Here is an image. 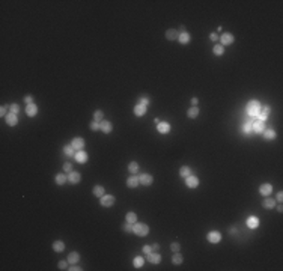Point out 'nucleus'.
Returning a JSON list of instances; mask_svg holds the SVG:
<instances>
[{
	"label": "nucleus",
	"instance_id": "1",
	"mask_svg": "<svg viewBox=\"0 0 283 271\" xmlns=\"http://www.w3.org/2000/svg\"><path fill=\"white\" fill-rule=\"evenodd\" d=\"M262 111V106H261V102L256 101V100H251V101L246 106V113L251 116V118H256L257 115Z\"/></svg>",
	"mask_w": 283,
	"mask_h": 271
},
{
	"label": "nucleus",
	"instance_id": "2",
	"mask_svg": "<svg viewBox=\"0 0 283 271\" xmlns=\"http://www.w3.org/2000/svg\"><path fill=\"white\" fill-rule=\"evenodd\" d=\"M133 232L137 237H146L148 232H149V226L146 223H134L133 224Z\"/></svg>",
	"mask_w": 283,
	"mask_h": 271
},
{
	"label": "nucleus",
	"instance_id": "3",
	"mask_svg": "<svg viewBox=\"0 0 283 271\" xmlns=\"http://www.w3.org/2000/svg\"><path fill=\"white\" fill-rule=\"evenodd\" d=\"M208 241L209 243H212V244H217V243H220L222 241V234L218 232V230H211V232H208Z\"/></svg>",
	"mask_w": 283,
	"mask_h": 271
},
{
	"label": "nucleus",
	"instance_id": "4",
	"mask_svg": "<svg viewBox=\"0 0 283 271\" xmlns=\"http://www.w3.org/2000/svg\"><path fill=\"white\" fill-rule=\"evenodd\" d=\"M100 202H101V205H103V206L109 208V206L115 205V196H112V195H104V196H101V197H100Z\"/></svg>",
	"mask_w": 283,
	"mask_h": 271
},
{
	"label": "nucleus",
	"instance_id": "5",
	"mask_svg": "<svg viewBox=\"0 0 283 271\" xmlns=\"http://www.w3.org/2000/svg\"><path fill=\"white\" fill-rule=\"evenodd\" d=\"M185 185L188 187V188H196L199 185V178L198 176H194V175H190L185 178Z\"/></svg>",
	"mask_w": 283,
	"mask_h": 271
},
{
	"label": "nucleus",
	"instance_id": "6",
	"mask_svg": "<svg viewBox=\"0 0 283 271\" xmlns=\"http://www.w3.org/2000/svg\"><path fill=\"white\" fill-rule=\"evenodd\" d=\"M233 35L232 33H223L222 36H220V45H231L232 42H233Z\"/></svg>",
	"mask_w": 283,
	"mask_h": 271
},
{
	"label": "nucleus",
	"instance_id": "7",
	"mask_svg": "<svg viewBox=\"0 0 283 271\" xmlns=\"http://www.w3.org/2000/svg\"><path fill=\"white\" fill-rule=\"evenodd\" d=\"M251 130H253V133H257V134L264 133V130H265V122H261V121L251 122Z\"/></svg>",
	"mask_w": 283,
	"mask_h": 271
},
{
	"label": "nucleus",
	"instance_id": "8",
	"mask_svg": "<svg viewBox=\"0 0 283 271\" xmlns=\"http://www.w3.org/2000/svg\"><path fill=\"white\" fill-rule=\"evenodd\" d=\"M100 130L103 131L104 134H109V133H112V122H109V121H101L100 122Z\"/></svg>",
	"mask_w": 283,
	"mask_h": 271
},
{
	"label": "nucleus",
	"instance_id": "9",
	"mask_svg": "<svg viewBox=\"0 0 283 271\" xmlns=\"http://www.w3.org/2000/svg\"><path fill=\"white\" fill-rule=\"evenodd\" d=\"M139 179H140V184H142V185H151L152 181H154V178H152L149 173H142V175L139 176Z\"/></svg>",
	"mask_w": 283,
	"mask_h": 271
},
{
	"label": "nucleus",
	"instance_id": "10",
	"mask_svg": "<svg viewBox=\"0 0 283 271\" xmlns=\"http://www.w3.org/2000/svg\"><path fill=\"white\" fill-rule=\"evenodd\" d=\"M74 158H76V161L77 163H80V164H85L86 161H87V154L81 149V151H77L76 152V155H74Z\"/></svg>",
	"mask_w": 283,
	"mask_h": 271
},
{
	"label": "nucleus",
	"instance_id": "11",
	"mask_svg": "<svg viewBox=\"0 0 283 271\" xmlns=\"http://www.w3.org/2000/svg\"><path fill=\"white\" fill-rule=\"evenodd\" d=\"M5 119H6V124H8L9 127H15V125L18 124V118H17L15 113H8Z\"/></svg>",
	"mask_w": 283,
	"mask_h": 271
},
{
	"label": "nucleus",
	"instance_id": "12",
	"mask_svg": "<svg viewBox=\"0 0 283 271\" xmlns=\"http://www.w3.org/2000/svg\"><path fill=\"white\" fill-rule=\"evenodd\" d=\"M259 193L262 196H270L273 193V185L271 184H262L259 187Z\"/></svg>",
	"mask_w": 283,
	"mask_h": 271
},
{
	"label": "nucleus",
	"instance_id": "13",
	"mask_svg": "<svg viewBox=\"0 0 283 271\" xmlns=\"http://www.w3.org/2000/svg\"><path fill=\"white\" fill-rule=\"evenodd\" d=\"M72 148L76 149V151H81L83 148H85V140L83 139H80V137H76V139H72Z\"/></svg>",
	"mask_w": 283,
	"mask_h": 271
},
{
	"label": "nucleus",
	"instance_id": "14",
	"mask_svg": "<svg viewBox=\"0 0 283 271\" xmlns=\"http://www.w3.org/2000/svg\"><path fill=\"white\" fill-rule=\"evenodd\" d=\"M80 179H81V176H80V173H78V172H69V173H68L69 184H78V182H80Z\"/></svg>",
	"mask_w": 283,
	"mask_h": 271
},
{
	"label": "nucleus",
	"instance_id": "15",
	"mask_svg": "<svg viewBox=\"0 0 283 271\" xmlns=\"http://www.w3.org/2000/svg\"><path fill=\"white\" fill-rule=\"evenodd\" d=\"M178 38H179V33L176 29H169L166 32V39H169V41H176Z\"/></svg>",
	"mask_w": 283,
	"mask_h": 271
},
{
	"label": "nucleus",
	"instance_id": "16",
	"mask_svg": "<svg viewBox=\"0 0 283 271\" xmlns=\"http://www.w3.org/2000/svg\"><path fill=\"white\" fill-rule=\"evenodd\" d=\"M139 184H140V179H139V176H136V175H133V176H129V178L127 179V185H128L129 188H136Z\"/></svg>",
	"mask_w": 283,
	"mask_h": 271
},
{
	"label": "nucleus",
	"instance_id": "17",
	"mask_svg": "<svg viewBox=\"0 0 283 271\" xmlns=\"http://www.w3.org/2000/svg\"><path fill=\"white\" fill-rule=\"evenodd\" d=\"M148 256V261L151 264H160L161 262V256L158 253H155V252H151L149 254H146Z\"/></svg>",
	"mask_w": 283,
	"mask_h": 271
},
{
	"label": "nucleus",
	"instance_id": "18",
	"mask_svg": "<svg viewBox=\"0 0 283 271\" xmlns=\"http://www.w3.org/2000/svg\"><path fill=\"white\" fill-rule=\"evenodd\" d=\"M36 113H38V107H36V104H29L26 107V115L29 118H33L36 116Z\"/></svg>",
	"mask_w": 283,
	"mask_h": 271
},
{
	"label": "nucleus",
	"instance_id": "19",
	"mask_svg": "<svg viewBox=\"0 0 283 271\" xmlns=\"http://www.w3.org/2000/svg\"><path fill=\"white\" fill-rule=\"evenodd\" d=\"M262 136H264V139H265V140H274V139H276V131H274V130H271V128H265V130H264V133H262Z\"/></svg>",
	"mask_w": 283,
	"mask_h": 271
},
{
	"label": "nucleus",
	"instance_id": "20",
	"mask_svg": "<svg viewBox=\"0 0 283 271\" xmlns=\"http://www.w3.org/2000/svg\"><path fill=\"white\" fill-rule=\"evenodd\" d=\"M157 130H158V133H161V134H167V133L170 131V125H169L167 122H160V124L157 125Z\"/></svg>",
	"mask_w": 283,
	"mask_h": 271
},
{
	"label": "nucleus",
	"instance_id": "21",
	"mask_svg": "<svg viewBox=\"0 0 283 271\" xmlns=\"http://www.w3.org/2000/svg\"><path fill=\"white\" fill-rule=\"evenodd\" d=\"M246 223H247V226H249L250 229H256L257 226H259V219H257V217H253V215H250Z\"/></svg>",
	"mask_w": 283,
	"mask_h": 271
},
{
	"label": "nucleus",
	"instance_id": "22",
	"mask_svg": "<svg viewBox=\"0 0 283 271\" xmlns=\"http://www.w3.org/2000/svg\"><path fill=\"white\" fill-rule=\"evenodd\" d=\"M241 133L244 136H250L253 133V130H251V122H244L242 124V127H241Z\"/></svg>",
	"mask_w": 283,
	"mask_h": 271
},
{
	"label": "nucleus",
	"instance_id": "23",
	"mask_svg": "<svg viewBox=\"0 0 283 271\" xmlns=\"http://www.w3.org/2000/svg\"><path fill=\"white\" fill-rule=\"evenodd\" d=\"M178 41H179L182 45H185V44H188L190 41H191V36H190V33H187V32H182V33H179Z\"/></svg>",
	"mask_w": 283,
	"mask_h": 271
},
{
	"label": "nucleus",
	"instance_id": "24",
	"mask_svg": "<svg viewBox=\"0 0 283 271\" xmlns=\"http://www.w3.org/2000/svg\"><path fill=\"white\" fill-rule=\"evenodd\" d=\"M276 206V200L273 199V197H265L264 199V208H266V209H273Z\"/></svg>",
	"mask_w": 283,
	"mask_h": 271
},
{
	"label": "nucleus",
	"instance_id": "25",
	"mask_svg": "<svg viewBox=\"0 0 283 271\" xmlns=\"http://www.w3.org/2000/svg\"><path fill=\"white\" fill-rule=\"evenodd\" d=\"M146 113V106H143V104H137L136 107H134V115L136 116H143Z\"/></svg>",
	"mask_w": 283,
	"mask_h": 271
},
{
	"label": "nucleus",
	"instance_id": "26",
	"mask_svg": "<svg viewBox=\"0 0 283 271\" xmlns=\"http://www.w3.org/2000/svg\"><path fill=\"white\" fill-rule=\"evenodd\" d=\"M54 181H56V184L57 185H63L66 181H68V175H63V173H59V175H56V178H54Z\"/></svg>",
	"mask_w": 283,
	"mask_h": 271
},
{
	"label": "nucleus",
	"instance_id": "27",
	"mask_svg": "<svg viewBox=\"0 0 283 271\" xmlns=\"http://www.w3.org/2000/svg\"><path fill=\"white\" fill-rule=\"evenodd\" d=\"M53 250H54V252H57V253H60V252H63V250H65V244H63L60 239H57V241H54V243H53Z\"/></svg>",
	"mask_w": 283,
	"mask_h": 271
},
{
	"label": "nucleus",
	"instance_id": "28",
	"mask_svg": "<svg viewBox=\"0 0 283 271\" xmlns=\"http://www.w3.org/2000/svg\"><path fill=\"white\" fill-rule=\"evenodd\" d=\"M187 116H188V118H191V119L198 118V116H199V109H198V106H193V107H190L188 111H187Z\"/></svg>",
	"mask_w": 283,
	"mask_h": 271
},
{
	"label": "nucleus",
	"instance_id": "29",
	"mask_svg": "<svg viewBox=\"0 0 283 271\" xmlns=\"http://www.w3.org/2000/svg\"><path fill=\"white\" fill-rule=\"evenodd\" d=\"M78 261H80V254H78L77 252H71V253L68 254V262L69 264H77Z\"/></svg>",
	"mask_w": 283,
	"mask_h": 271
},
{
	"label": "nucleus",
	"instance_id": "30",
	"mask_svg": "<svg viewBox=\"0 0 283 271\" xmlns=\"http://www.w3.org/2000/svg\"><path fill=\"white\" fill-rule=\"evenodd\" d=\"M63 154L68 157H72V155H76V149L72 148V145H66V146H63Z\"/></svg>",
	"mask_w": 283,
	"mask_h": 271
},
{
	"label": "nucleus",
	"instance_id": "31",
	"mask_svg": "<svg viewBox=\"0 0 283 271\" xmlns=\"http://www.w3.org/2000/svg\"><path fill=\"white\" fill-rule=\"evenodd\" d=\"M179 175L182 176V178H187V176L191 175V169H190L188 166H182V167L179 169Z\"/></svg>",
	"mask_w": 283,
	"mask_h": 271
},
{
	"label": "nucleus",
	"instance_id": "32",
	"mask_svg": "<svg viewBox=\"0 0 283 271\" xmlns=\"http://www.w3.org/2000/svg\"><path fill=\"white\" fill-rule=\"evenodd\" d=\"M92 193H94V196H98V197H101V196L105 195V190H104V188H103L101 185H96V187H94Z\"/></svg>",
	"mask_w": 283,
	"mask_h": 271
},
{
	"label": "nucleus",
	"instance_id": "33",
	"mask_svg": "<svg viewBox=\"0 0 283 271\" xmlns=\"http://www.w3.org/2000/svg\"><path fill=\"white\" fill-rule=\"evenodd\" d=\"M143 264H145V259H143L142 256L134 258V261H133V265H134L136 268H142V267H143Z\"/></svg>",
	"mask_w": 283,
	"mask_h": 271
},
{
	"label": "nucleus",
	"instance_id": "34",
	"mask_svg": "<svg viewBox=\"0 0 283 271\" xmlns=\"http://www.w3.org/2000/svg\"><path fill=\"white\" fill-rule=\"evenodd\" d=\"M212 51H214L215 56H223L224 53V47L223 45H220V44H217V45H214V48H212Z\"/></svg>",
	"mask_w": 283,
	"mask_h": 271
},
{
	"label": "nucleus",
	"instance_id": "35",
	"mask_svg": "<svg viewBox=\"0 0 283 271\" xmlns=\"http://www.w3.org/2000/svg\"><path fill=\"white\" fill-rule=\"evenodd\" d=\"M128 172H131V173H137L139 172V163L137 161H131L128 164Z\"/></svg>",
	"mask_w": 283,
	"mask_h": 271
},
{
	"label": "nucleus",
	"instance_id": "36",
	"mask_svg": "<svg viewBox=\"0 0 283 271\" xmlns=\"http://www.w3.org/2000/svg\"><path fill=\"white\" fill-rule=\"evenodd\" d=\"M125 220L128 221V223H131V224H134V223H136V220H137V215H136V212H128V214L125 215Z\"/></svg>",
	"mask_w": 283,
	"mask_h": 271
},
{
	"label": "nucleus",
	"instance_id": "37",
	"mask_svg": "<svg viewBox=\"0 0 283 271\" xmlns=\"http://www.w3.org/2000/svg\"><path fill=\"white\" fill-rule=\"evenodd\" d=\"M182 256L179 254V252H176V253L173 254V258H172V262L175 264V265H179V264H182Z\"/></svg>",
	"mask_w": 283,
	"mask_h": 271
},
{
	"label": "nucleus",
	"instance_id": "38",
	"mask_svg": "<svg viewBox=\"0 0 283 271\" xmlns=\"http://www.w3.org/2000/svg\"><path fill=\"white\" fill-rule=\"evenodd\" d=\"M104 118V113L103 110H95L94 111V121H96V122H101Z\"/></svg>",
	"mask_w": 283,
	"mask_h": 271
},
{
	"label": "nucleus",
	"instance_id": "39",
	"mask_svg": "<svg viewBox=\"0 0 283 271\" xmlns=\"http://www.w3.org/2000/svg\"><path fill=\"white\" fill-rule=\"evenodd\" d=\"M9 110H11V113H15L17 115L18 111H20V106L18 104H11L9 106Z\"/></svg>",
	"mask_w": 283,
	"mask_h": 271
},
{
	"label": "nucleus",
	"instance_id": "40",
	"mask_svg": "<svg viewBox=\"0 0 283 271\" xmlns=\"http://www.w3.org/2000/svg\"><path fill=\"white\" fill-rule=\"evenodd\" d=\"M256 118H257V121H261V122H265V121H266V118H268V115H266L265 111H261V113L257 115Z\"/></svg>",
	"mask_w": 283,
	"mask_h": 271
},
{
	"label": "nucleus",
	"instance_id": "41",
	"mask_svg": "<svg viewBox=\"0 0 283 271\" xmlns=\"http://www.w3.org/2000/svg\"><path fill=\"white\" fill-rule=\"evenodd\" d=\"M89 128H90L92 131H98V130H100V124H98L96 121H92L90 125H89Z\"/></svg>",
	"mask_w": 283,
	"mask_h": 271
},
{
	"label": "nucleus",
	"instance_id": "42",
	"mask_svg": "<svg viewBox=\"0 0 283 271\" xmlns=\"http://www.w3.org/2000/svg\"><path fill=\"white\" fill-rule=\"evenodd\" d=\"M122 229H124V230H125V232H133V224H131V223H128V221H127V223H125V224H124V226H122Z\"/></svg>",
	"mask_w": 283,
	"mask_h": 271
},
{
	"label": "nucleus",
	"instance_id": "43",
	"mask_svg": "<svg viewBox=\"0 0 283 271\" xmlns=\"http://www.w3.org/2000/svg\"><path fill=\"white\" fill-rule=\"evenodd\" d=\"M170 249H172V252H173V253H176V252H179L181 246H179V244H178V243H172Z\"/></svg>",
	"mask_w": 283,
	"mask_h": 271
},
{
	"label": "nucleus",
	"instance_id": "44",
	"mask_svg": "<svg viewBox=\"0 0 283 271\" xmlns=\"http://www.w3.org/2000/svg\"><path fill=\"white\" fill-rule=\"evenodd\" d=\"M68 261H60L59 262V268L60 270H68Z\"/></svg>",
	"mask_w": 283,
	"mask_h": 271
},
{
	"label": "nucleus",
	"instance_id": "45",
	"mask_svg": "<svg viewBox=\"0 0 283 271\" xmlns=\"http://www.w3.org/2000/svg\"><path fill=\"white\" fill-rule=\"evenodd\" d=\"M8 106H2V110H0V115L3 116V118H6V115H8Z\"/></svg>",
	"mask_w": 283,
	"mask_h": 271
},
{
	"label": "nucleus",
	"instance_id": "46",
	"mask_svg": "<svg viewBox=\"0 0 283 271\" xmlns=\"http://www.w3.org/2000/svg\"><path fill=\"white\" fill-rule=\"evenodd\" d=\"M24 102H26L27 106H29V104H33V96H32V95H26V96H24Z\"/></svg>",
	"mask_w": 283,
	"mask_h": 271
},
{
	"label": "nucleus",
	"instance_id": "47",
	"mask_svg": "<svg viewBox=\"0 0 283 271\" xmlns=\"http://www.w3.org/2000/svg\"><path fill=\"white\" fill-rule=\"evenodd\" d=\"M139 104L148 106V104H149V98H148V96H140V102H139Z\"/></svg>",
	"mask_w": 283,
	"mask_h": 271
},
{
	"label": "nucleus",
	"instance_id": "48",
	"mask_svg": "<svg viewBox=\"0 0 283 271\" xmlns=\"http://www.w3.org/2000/svg\"><path fill=\"white\" fill-rule=\"evenodd\" d=\"M63 170H65V172H71V170H72V164H71V163H65V164H63Z\"/></svg>",
	"mask_w": 283,
	"mask_h": 271
},
{
	"label": "nucleus",
	"instance_id": "49",
	"mask_svg": "<svg viewBox=\"0 0 283 271\" xmlns=\"http://www.w3.org/2000/svg\"><path fill=\"white\" fill-rule=\"evenodd\" d=\"M151 252H152V246H145V247H143V253H145V254H149Z\"/></svg>",
	"mask_w": 283,
	"mask_h": 271
},
{
	"label": "nucleus",
	"instance_id": "50",
	"mask_svg": "<svg viewBox=\"0 0 283 271\" xmlns=\"http://www.w3.org/2000/svg\"><path fill=\"white\" fill-rule=\"evenodd\" d=\"M276 200H277V202H282V200H283V193H282V191H279V193L276 195Z\"/></svg>",
	"mask_w": 283,
	"mask_h": 271
},
{
	"label": "nucleus",
	"instance_id": "51",
	"mask_svg": "<svg viewBox=\"0 0 283 271\" xmlns=\"http://www.w3.org/2000/svg\"><path fill=\"white\" fill-rule=\"evenodd\" d=\"M209 39H211V41H217V39H218V35H217V33H211V35H209Z\"/></svg>",
	"mask_w": 283,
	"mask_h": 271
},
{
	"label": "nucleus",
	"instance_id": "52",
	"mask_svg": "<svg viewBox=\"0 0 283 271\" xmlns=\"http://www.w3.org/2000/svg\"><path fill=\"white\" fill-rule=\"evenodd\" d=\"M158 249H160V244H157V243H154V244H152V252H157Z\"/></svg>",
	"mask_w": 283,
	"mask_h": 271
},
{
	"label": "nucleus",
	"instance_id": "53",
	"mask_svg": "<svg viewBox=\"0 0 283 271\" xmlns=\"http://www.w3.org/2000/svg\"><path fill=\"white\" fill-rule=\"evenodd\" d=\"M198 102H199V100L196 98V96H193V98H191V104H193V106H198Z\"/></svg>",
	"mask_w": 283,
	"mask_h": 271
},
{
	"label": "nucleus",
	"instance_id": "54",
	"mask_svg": "<svg viewBox=\"0 0 283 271\" xmlns=\"http://www.w3.org/2000/svg\"><path fill=\"white\" fill-rule=\"evenodd\" d=\"M274 208H276V209H277V211H279V212H282V211H283V206H282V203H280V205H276Z\"/></svg>",
	"mask_w": 283,
	"mask_h": 271
},
{
	"label": "nucleus",
	"instance_id": "55",
	"mask_svg": "<svg viewBox=\"0 0 283 271\" xmlns=\"http://www.w3.org/2000/svg\"><path fill=\"white\" fill-rule=\"evenodd\" d=\"M264 111H265L266 115H268V113L271 111V107H270V106H265V107H264Z\"/></svg>",
	"mask_w": 283,
	"mask_h": 271
},
{
	"label": "nucleus",
	"instance_id": "56",
	"mask_svg": "<svg viewBox=\"0 0 283 271\" xmlns=\"http://www.w3.org/2000/svg\"><path fill=\"white\" fill-rule=\"evenodd\" d=\"M68 270H71V271H80L81 268H80V267H76V265H74V267H71V268H68Z\"/></svg>",
	"mask_w": 283,
	"mask_h": 271
}]
</instances>
